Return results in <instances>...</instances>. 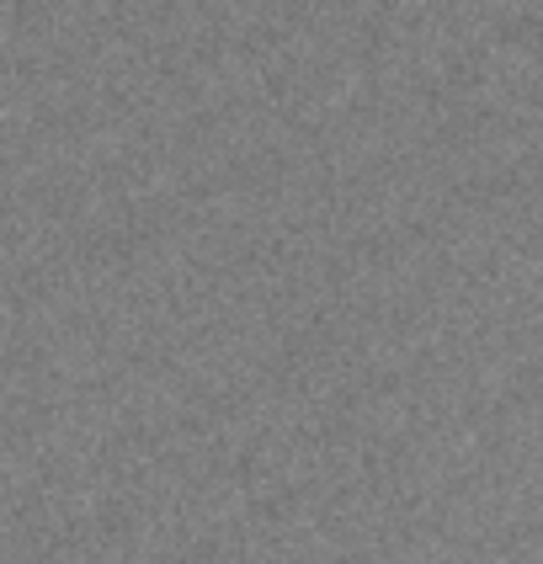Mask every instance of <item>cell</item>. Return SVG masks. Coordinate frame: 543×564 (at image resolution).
<instances>
[]
</instances>
